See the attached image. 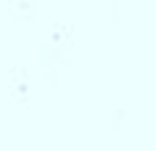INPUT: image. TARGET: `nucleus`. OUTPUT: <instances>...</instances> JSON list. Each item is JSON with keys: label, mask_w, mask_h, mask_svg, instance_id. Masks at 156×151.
Listing matches in <instances>:
<instances>
[]
</instances>
